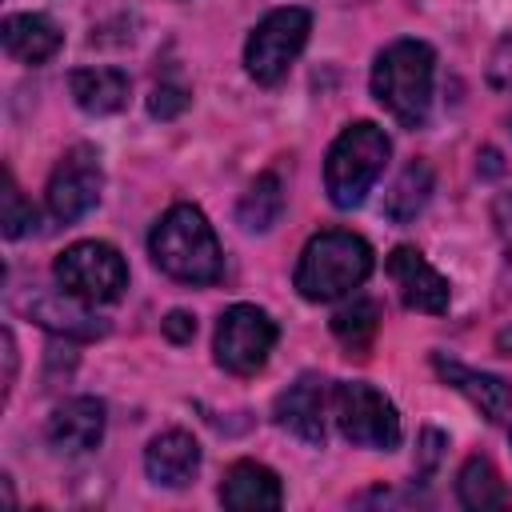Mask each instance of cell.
<instances>
[{
    "label": "cell",
    "mask_w": 512,
    "mask_h": 512,
    "mask_svg": "<svg viewBox=\"0 0 512 512\" xmlns=\"http://www.w3.org/2000/svg\"><path fill=\"white\" fill-rule=\"evenodd\" d=\"M148 252L152 264L180 284H216L224 272L220 240L196 204H172L156 220L148 236Z\"/></svg>",
    "instance_id": "cell-1"
},
{
    "label": "cell",
    "mask_w": 512,
    "mask_h": 512,
    "mask_svg": "<svg viewBox=\"0 0 512 512\" xmlns=\"http://www.w3.org/2000/svg\"><path fill=\"white\" fill-rule=\"evenodd\" d=\"M368 272H372V244L348 228H324L304 244L292 284L304 300L328 304L356 292L368 280Z\"/></svg>",
    "instance_id": "cell-2"
},
{
    "label": "cell",
    "mask_w": 512,
    "mask_h": 512,
    "mask_svg": "<svg viewBox=\"0 0 512 512\" xmlns=\"http://www.w3.org/2000/svg\"><path fill=\"white\" fill-rule=\"evenodd\" d=\"M436 52L424 40H396L372 64V96L404 124L420 128L432 108Z\"/></svg>",
    "instance_id": "cell-3"
},
{
    "label": "cell",
    "mask_w": 512,
    "mask_h": 512,
    "mask_svg": "<svg viewBox=\"0 0 512 512\" xmlns=\"http://www.w3.org/2000/svg\"><path fill=\"white\" fill-rule=\"evenodd\" d=\"M388 152H392V140L380 124L372 120H356L348 124L332 148H328V160H324V192L336 208H356L372 184L380 180L384 164H388Z\"/></svg>",
    "instance_id": "cell-4"
},
{
    "label": "cell",
    "mask_w": 512,
    "mask_h": 512,
    "mask_svg": "<svg viewBox=\"0 0 512 512\" xmlns=\"http://www.w3.org/2000/svg\"><path fill=\"white\" fill-rule=\"evenodd\" d=\"M332 420L340 428V436L356 448H376V452H392L400 444V416L396 404L364 384V380H340L332 384Z\"/></svg>",
    "instance_id": "cell-5"
},
{
    "label": "cell",
    "mask_w": 512,
    "mask_h": 512,
    "mask_svg": "<svg viewBox=\"0 0 512 512\" xmlns=\"http://www.w3.org/2000/svg\"><path fill=\"white\" fill-rule=\"evenodd\" d=\"M52 276H56V284L64 292H72L84 304H112L128 288V264L104 240H76V244H68L56 256Z\"/></svg>",
    "instance_id": "cell-6"
},
{
    "label": "cell",
    "mask_w": 512,
    "mask_h": 512,
    "mask_svg": "<svg viewBox=\"0 0 512 512\" xmlns=\"http://www.w3.org/2000/svg\"><path fill=\"white\" fill-rule=\"evenodd\" d=\"M308 32H312V16L304 8H276L268 12L248 44H244V68L256 84H280L292 68V60L304 52L308 44Z\"/></svg>",
    "instance_id": "cell-7"
},
{
    "label": "cell",
    "mask_w": 512,
    "mask_h": 512,
    "mask_svg": "<svg viewBox=\"0 0 512 512\" xmlns=\"http://www.w3.org/2000/svg\"><path fill=\"white\" fill-rule=\"evenodd\" d=\"M280 340V328L276 320L256 308V304H232L224 308L220 324H216V340H212V352H216V364L232 376H252L268 364L272 348Z\"/></svg>",
    "instance_id": "cell-8"
},
{
    "label": "cell",
    "mask_w": 512,
    "mask_h": 512,
    "mask_svg": "<svg viewBox=\"0 0 512 512\" xmlns=\"http://www.w3.org/2000/svg\"><path fill=\"white\" fill-rule=\"evenodd\" d=\"M100 188H104V168H100L96 148H88V144L68 148L56 160V168L48 176V192H44L52 220L76 224L84 212H92L100 204Z\"/></svg>",
    "instance_id": "cell-9"
},
{
    "label": "cell",
    "mask_w": 512,
    "mask_h": 512,
    "mask_svg": "<svg viewBox=\"0 0 512 512\" xmlns=\"http://www.w3.org/2000/svg\"><path fill=\"white\" fill-rule=\"evenodd\" d=\"M388 276H392V284L400 288L404 308H412V312H428V316L448 312L452 288H448V280L424 260L420 248H412V244H396V248L388 252Z\"/></svg>",
    "instance_id": "cell-10"
},
{
    "label": "cell",
    "mask_w": 512,
    "mask_h": 512,
    "mask_svg": "<svg viewBox=\"0 0 512 512\" xmlns=\"http://www.w3.org/2000/svg\"><path fill=\"white\" fill-rule=\"evenodd\" d=\"M324 408H328V392H324V380L316 372H304L296 384H288L276 404H272V416L280 428H288L296 440L304 444H324Z\"/></svg>",
    "instance_id": "cell-11"
},
{
    "label": "cell",
    "mask_w": 512,
    "mask_h": 512,
    "mask_svg": "<svg viewBox=\"0 0 512 512\" xmlns=\"http://www.w3.org/2000/svg\"><path fill=\"white\" fill-rule=\"evenodd\" d=\"M432 368H436V376L448 388H456L460 396H468L480 408L484 420H500L512 408V384L508 380H500L492 372H480V368H468V364H460V360H452L444 352H432Z\"/></svg>",
    "instance_id": "cell-12"
},
{
    "label": "cell",
    "mask_w": 512,
    "mask_h": 512,
    "mask_svg": "<svg viewBox=\"0 0 512 512\" xmlns=\"http://www.w3.org/2000/svg\"><path fill=\"white\" fill-rule=\"evenodd\" d=\"M144 472H148V480H156L164 488H184L200 472L196 436L184 432V428H168V432L152 436L148 448H144Z\"/></svg>",
    "instance_id": "cell-13"
},
{
    "label": "cell",
    "mask_w": 512,
    "mask_h": 512,
    "mask_svg": "<svg viewBox=\"0 0 512 512\" xmlns=\"http://www.w3.org/2000/svg\"><path fill=\"white\" fill-rule=\"evenodd\" d=\"M44 432L56 452H88L104 436V404L96 396H72L48 416Z\"/></svg>",
    "instance_id": "cell-14"
},
{
    "label": "cell",
    "mask_w": 512,
    "mask_h": 512,
    "mask_svg": "<svg viewBox=\"0 0 512 512\" xmlns=\"http://www.w3.org/2000/svg\"><path fill=\"white\" fill-rule=\"evenodd\" d=\"M220 504L236 508V512H260V508H280L284 492H280V476L268 464L256 460H236L224 480H220Z\"/></svg>",
    "instance_id": "cell-15"
},
{
    "label": "cell",
    "mask_w": 512,
    "mask_h": 512,
    "mask_svg": "<svg viewBox=\"0 0 512 512\" xmlns=\"http://www.w3.org/2000/svg\"><path fill=\"white\" fill-rule=\"evenodd\" d=\"M0 40H4L8 56L24 60V64H44V60H52L60 52L64 32L44 12H12L0 24Z\"/></svg>",
    "instance_id": "cell-16"
},
{
    "label": "cell",
    "mask_w": 512,
    "mask_h": 512,
    "mask_svg": "<svg viewBox=\"0 0 512 512\" xmlns=\"http://www.w3.org/2000/svg\"><path fill=\"white\" fill-rule=\"evenodd\" d=\"M28 312H32V320L36 324H44L48 332H60V336H72V340H96V336H104L108 332V324L92 312V304H84V300H76L72 292H48V296H36L32 304H28Z\"/></svg>",
    "instance_id": "cell-17"
},
{
    "label": "cell",
    "mask_w": 512,
    "mask_h": 512,
    "mask_svg": "<svg viewBox=\"0 0 512 512\" xmlns=\"http://www.w3.org/2000/svg\"><path fill=\"white\" fill-rule=\"evenodd\" d=\"M68 92L88 116H112L128 104V76L120 68H76L68 76Z\"/></svg>",
    "instance_id": "cell-18"
},
{
    "label": "cell",
    "mask_w": 512,
    "mask_h": 512,
    "mask_svg": "<svg viewBox=\"0 0 512 512\" xmlns=\"http://www.w3.org/2000/svg\"><path fill=\"white\" fill-rule=\"evenodd\" d=\"M456 496H460L464 508H476V512H484V508H508V504H512V496H508V488H504L496 464H492L488 456H480V452L460 464Z\"/></svg>",
    "instance_id": "cell-19"
},
{
    "label": "cell",
    "mask_w": 512,
    "mask_h": 512,
    "mask_svg": "<svg viewBox=\"0 0 512 512\" xmlns=\"http://www.w3.org/2000/svg\"><path fill=\"white\" fill-rule=\"evenodd\" d=\"M432 188H436L432 168H428L424 160H412V164L396 176V184L384 192V216L396 220V224L416 220V216L424 212V204L432 200Z\"/></svg>",
    "instance_id": "cell-20"
},
{
    "label": "cell",
    "mask_w": 512,
    "mask_h": 512,
    "mask_svg": "<svg viewBox=\"0 0 512 512\" xmlns=\"http://www.w3.org/2000/svg\"><path fill=\"white\" fill-rule=\"evenodd\" d=\"M376 328H380V304H376L372 296H352V300H348L344 308H336V316H332V336H336L348 352H356V356H364V352L372 348Z\"/></svg>",
    "instance_id": "cell-21"
},
{
    "label": "cell",
    "mask_w": 512,
    "mask_h": 512,
    "mask_svg": "<svg viewBox=\"0 0 512 512\" xmlns=\"http://www.w3.org/2000/svg\"><path fill=\"white\" fill-rule=\"evenodd\" d=\"M280 212H284V184H280L276 172L256 176L252 188L244 192L240 208H236V216H240V224H244L248 232H268V228L280 220Z\"/></svg>",
    "instance_id": "cell-22"
},
{
    "label": "cell",
    "mask_w": 512,
    "mask_h": 512,
    "mask_svg": "<svg viewBox=\"0 0 512 512\" xmlns=\"http://www.w3.org/2000/svg\"><path fill=\"white\" fill-rule=\"evenodd\" d=\"M0 224H4V236L8 240H16V236H24L28 228H36V208L24 200V192L16 188V180H12V172H4V192H0Z\"/></svg>",
    "instance_id": "cell-23"
},
{
    "label": "cell",
    "mask_w": 512,
    "mask_h": 512,
    "mask_svg": "<svg viewBox=\"0 0 512 512\" xmlns=\"http://www.w3.org/2000/svg\"><path fill=\"white\" fill-rule=\"evenodd\" d=\"M184 108H188V92L176 88V84H156L152 96H148V112H152L156 120H172V116H180Z\"/></svg>",
    "instance_id": "cell-24"
},
{
    "label": "cell",
    "mask_w": 512,
    "mask_h": 512,
    "mask_svg": "<svg viewBox=\"0 0 512 512\" xmlns=\"http://www.w3.org/2000/svg\"><path fill=\"white\" fill-rule=\"evenodd\" d=\"M164 336L172 340V344H188L192 336H196V316L192 312H184V308H176V312H168L164 316Z\"/></svg>",
    "instance_id": "cell-25"
},
{
    "label": "cell",
    "mask_w": 512,
    "mask_h": 512,
    "mask_svg": "<svg viewBox=\"0 0 512 512\" xmlns=\"http://www.w3.org/2000/svg\"><path fill=\"white\" fill-rule=\"evenodd\" d=\"M440 448H444V432H436V428H424V432H420V476H428V472L436 468V460H440Z\"/></svg>",
    "instance_id": "cell-26"
},
{
    "label": "cell",
    "mask_w": 512,
    "mask_h": 512,
    "mask_svg": "<svg viewBox=\"0 0 512 512\" xmlns=\"http://www.w3.org/2000/svg\"><path fill=\"white\" fill-rule=\"evenodd\" d=\"M492 216H496V228H500L504 244H512V192L496 196V208H492Z\"/></svg>",
    "instance_id": "cell-27"
},
{
    "label": "cell",
    "mask_w": 512,
    "mask_h": 512,
    "mask_svg": "<svg viewBox=\"0 0 512 512\" xmlns=\"http://www.w3.org/2000/svg\"><path fill=\"white\" fill-rule=\"evenodd\" d=\"M12 380H16V340L4 328V392H12Z\"/></svg>",
    "instance_id": "cell-28"
},
{
    "label": "cell",
    "mask_w": 512,
    "mask_h": 512,
    "mask_svg": "<svg viewBox=\"0 0 512 512\" xmlns=\"http://www.w3.org/2000/svg\"><path fill=\"white\" fill-rule=\"evenodd\" d=\"M500 348H512V332H504V336H500Z\"/></svg>",
    "instance_id": "cell-29"
}]
</instances>
